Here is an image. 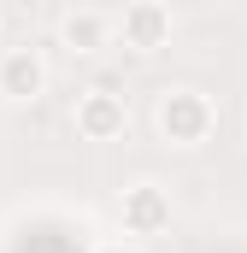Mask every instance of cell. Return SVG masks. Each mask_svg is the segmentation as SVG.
I'll return each mask as SVG.
<instances>
[{"mask_svg": "<svg viewBox=\"0 0 247 253\" xmlns=\"http://www.w3.org/2000/svg\"><path fill=\"white\" fill-rule=\"evenodd\" d=\"M153 124H159V135H165L171 147H200V141H212V129H218V106H212L200 88H165L159 106H153Z\"/></svg>", "mask_w": 247, "mask_h": 253, "instance_id": "cell-1", "label": "cell"}, {"mask_svg": "<svg viewBox=\"0 0 247 253\" xmlns=\"http://www.w3.org/2000/svg\"><path fill=\"white\" fill-rule=\"evenodd\" d=\"M71 124H77V135H82V141H118L124 129H129V100H124L118 88L94 83V88H82V94H77Z\"/></svg>", "mask_w": 247, "mask_h": 253, "instance_id": "cell-2", "label": "cell"}, {"mask_svg": "<svg viewBox=\"0 0 247 253\" xmlns=\"http://www.w3.org/2000/svg\"><path fill=\"white\" fill-rule=\"evenodd\" d=\"M118 218H124V236H165L177 218V200L159 183H129L118 194Z\"/></svg>", "mask_w": 247, "mask_h": 253, "instance_id": "cell-3", "label": "cell"}, {"mask_svg": "<svg viewBox=\"0 0 247 253\" xmlns=\"http://www.w3.org/2000/svg\"><path fill=\"white\" fill-rule=\"evenodd\" d=\"M47 94V59L41 47H0V100L6 106H30Z\"/></svg>", "mask_w": 247, "mask_h": 253, "instance_id": "cell-4", "label": "cell"}, {"mask_svg": "<svg viewBox=\"0 0 247 253\" xmlns=\"http://www.w3.org/2000/svg\"><path fill=\"white\" fill-rule=\"evenodd\" d=\"M118 18V42L129 53H159L165 42H171V30H177V18H171V6H159V0H129Z\"/></svg>", "mask_w": 247, "mask_h": 253, "instance_id": "cell-5", "label": "cell"}, {"mask_svg": "<svg viewBox=\"0 0 247 253\" xmlns=\"http://www.w3.org/2000/svg\"><path fill=\"white\" fill-rule=\"evenodd\" d=\"M112 36H118V18L100 12V6H71V12L59 18V42L71 47V53H100Z\"/></svg>", "mask_w": 247, "mask_h": 253, "instance_id": "cell-6", "label": "cell"}, {"mask_svg": "<svg viewBox=\"0 0 247 253\" xmlns=\"http://www.w3.org/2000/svg\"><path fill=\"white\" fill-rule=\"evenodd\" d=\"M94 253H135V242H94Z\"/></svg>", "mask_w": 247, "mask_h": 253, "instance_id": "cell-7", "label": "cell"}, {"mask_svg": "<svg viewBox=\"0 0 247 253\" xmlns=\"http://www.w3.org/2000/svg\"><path fill=\"white\" fill-rule=\"evenodd\" d=\"M0 24H6V18H0Z\"/></svg>", "mask_w": 247, "mask_h": 253, "instance_id": "cell-8", "label": "cell"}]
</instances>
